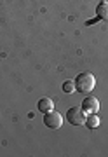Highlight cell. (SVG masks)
Here are the masks:
<instances>
[{"label": "cell", "instance_id": "obj_4", "mask_svg": "<svg viewBox=\"0 0 108 157\" xmlns=\"http://www.w3.org/2000/svg\"><path fill=\"white\" fill-rule=\"evenodd\" d=\"M82 110L85 113H96L99 110V101H98V98H94V96L84 98V101H82Z\"/></svg>", "mask_w": 108, "mask_h": 157}, {"label": "cell", "instance_id": "obj_8", "mask_svg": "<svg viewBox=\"0 0 108 157\" xmlns=\"http://www.w3.org/2000/svg\"><path fill=\"white\" fill-rule=\"evenodd\" d=\"M63 91H65V93H68V94H72L73 91H77V89H75V82H73V80H66V82L63 84Z\"/></svg>", "mask_w": 108, "mask_h": 157}, {"label": "cell", "instance_id": "obj_7", "mask_svg": "<svg viewBox=\"0 0 108 157\" xmlns=\"http://www.w3.org/2000/svg\"><path fill=\"white\" fill-rule=\"evenodd\" d=\"M85 126L89 129H96L99 126V117H98L96 113H87V117H85Z\"/></svg>", "mask_w": 108, "mask_h": 157}, {"label": "cell", "instance_id": "obj_6", "mask_svg": "<svg viewBox=\"0 0 108 157\" xmlns=\"http://www.w3.org/2000/svg\"><path fill=\"white\" fill-rule=\"evenodd\" d=\"M96 17L98 19L108 21V2L106 0H101V2L96 6Z\"/></svg>", "mask_w": 108, "mask_h": 157}, {"label": "cell", "instance_id": "obj_5", "mask_svg": "<svg viewBox=\"0 0 108 157\" xmlns=\"http://www.w3.org/2000/svg\"><path fill=\"white\" fill-rule=\"evenodd\" d=\"M37 108H39V112H51V110H54V103H52L51 98H40L39 103H37Z\"/></svg>", "mask_w": 108, "mask_h": 157}, {"label": "cell", "instance_id": "obj_1", "mask_svg": "<svg viewBox=\"0 0 108 157\" xmlns=\"http://www.w3.org/2000/svg\"><path fill=\"white\" fill-rule=\"evenodd\" d=\"M73 82H75V89L79 91V93L87 94V93H91V91L94 89V86H96V78H94L92 73L82 72V73L77 75V78H75Z\"/></svg>", "mask_w": 108, "mask_h": 157}, {"label": "cell", "instance_id": "obj_2", "mask_svg": "<svg viewBox=\"0 0 108 157\" xmlns=\"http://www.w3.org/2000/svg\"><path fill=\"white\" fill-rule=\"evenodd\" d=\"M85 117H87V113L82 110V107H72L66 112V121L72 126H82V124H85Z\"/></svg>", "mask_w": 108, "mask_h": 157}, {"label": "cell", "instance_id": "obj_3", "mask_svg": "<svg viewBox=\"0 0 108 157\" xmlns=\"http://www.w3.org/2000/svg\"><path fill=\"white\" fill-rule=\"evenodd\" d=\"M44 124H46L49 129H59L63 126V117L61 113L56 112V110H51L44 115Z\"/></svg>", "mask_w": 108, "mask_h": 157}]
</instances>
